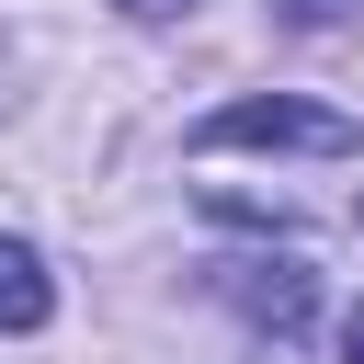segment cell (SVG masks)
<instances>
[{
	"label": "cell",
	"instance_id": "3957f363",
	"mask_svg": "<svg viewBox=\"0 0 364 364\" xmlns=\"http://www.w3.org/2000/svg\"><path fill=\"white\" fill-rule=\"evenodd\" d=\"M353 0H284V23H341Z\"/></svg>",
	"mask_w": 364,
	"mask_h": 364
},
{
	"label": "cell",
	"instance_id": "277c9868",
	"mask_svg": "<svg viewBox=\"0 0 364 364\" xmlns=\"http://www.w3.org/2000/svg\"><path fill=\"white\" fill-rule=\"evenodd\" d=\"M341 364H364V307H353V330H341Z\"/></svg>",
	"mask_w": 364,
	"mask_h": 364
},
{
	"label": "cell",
	"instance_id": "7a4b0ae2",
	"mask_svg": "<svg viewBox=\"0 0 364 364\" xmlns=\"http://www.w3.org/2000/svg\"><path fill=\"white\" fill-rule=\"evenodd\" d=\"M46 307H57L46 262H34L23 239H0V330H46Z\"/></svg>",
	"mask_w": 364,
	"mask_h": 364
},
{
	"label": "cell",
	"instance_id": "6da1fadb",
	"mask_svg": "<svg viewBox=\"0 0 364 364\" xmlns=\"http://www.w3.org/2000/svg\"><path fill=\"white\" fill-rule=\"evenodd\" d=\"M193 148H205V159H216V148H307V159H353L364 125L330 114V102H228V114L193 125Z\"/></svg>",
	"mask_w": 364,
	"mask_h": 364
},
{
	"label": "cell",
	"instance_id": "5b68a950",
	"mask_svg": "<svg viewBox=\"0 0 364 364\" xmlns=\"http://www.w3.org/2000/svg\"><path fill=\"white\" fill-rule=\"evenodd\" d=\"M125 11H136V23H159V11H182V0H125Z\"/></svg>",
	"mask_w": 364,
	"mask_h": 364
}]
</instances>
